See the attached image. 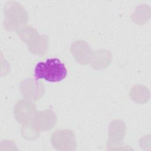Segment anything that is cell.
Masks as SVG:
<instances>
[{
    "mask_svg": "<svg viewBox=\"0 0 151 151\" xmlns=\"http://www.w3.org/2000/svg\"><path fill=\"white\" fill-rule=\"evenodd\" d=\"M21 92L25 100L35 101L44 93V86L41 82L31 78L26 79L21 84Z\"/></svg>",
    "mask_w": 151,
    "mask_h": 151,
    "instance_id": "cell-5",
    "label": "cell"
},
{
    "mask_svg": "<svg viewBox=\"0 0 151 151\" xmlns=\"http://www.w3.org/2000/svg\"><path fill=\"white\" fill-rule=\"evenodd\" d=\"M51 142L58 150H74L77 147L75 134L70 129L54 131L51 136Z\"/></svg>",
    "mask_w": 151,
    "mask_h": 151,
    "instance_id": "cell-4",
    "label": "cell"
},
{
    "mask_svg": "<svg viewBox=\"0 0 151 151\" xmlns=\"http://www.w3.org/2000/svg\"><path fill=\"white\" fill-rule=\"evenodd\" d=\"M70 51L75 60L81 64H88L94 53L88 44L83 40L74 42L70 48Z\"/></svg>",
    "mask_w": 151,
    "mask_h": 151,
    "instance_id": "cell-6",
    "label": "cell"
},
{
    "mask_svg": "<svg viewBox=\"0 0 151 151\" xmlns=\"http://www.w3.org/2000/svg\"><path fill=\"white\" fill-rule=\"evenodd\" d=\"M37 114L35 104L25 99L19 100L14 108V116L15 119L22 125V127H37Z\"/></svg>",
    "mask_w": 151,
    "mask_h": 151,
    "instance_id": "cell-3",
    "label": "cell"
},
{
    "mask_svg": "<svg viewBox=\"0 0 151 151\" xmlns=\"http://www.w3.org/2000/svg\"><path fill=\"white\" fill-rule=\"evenodd\" d=\"M4 26L7 31L18 30L27 23L28 15L22 5L15 1H8L4 6Z\"/></svg>",
    "mask_w": 151,
    "mask_h": 151,
    "instance_id": "cell-2",
    "label": "cell"
},
{
    "mask_svg": "<svg viewBox=\"0 0 151 151\" xmlns=\"http://www.w3.org/2000/svg\"><path fill=\"white\" fill-rule=\"evenodd\" d=\"M57 117L55 113L51 110H45L37 112L36 124L42 130H49L55 124Z\"/></svg>",
    "mask_w": 151,
    "mask_h": 151,
    "instance_id": "cell-8",
    "label": "cell"
},
{
    "mask_svg": "<svg viewBox=\"0 0 151 151\" xmlns=\"http://www.w3.org/2000/svg\"><path fill=\"white\" fill-rule=\"evenodd\" d=\"M27 46L32 53L36 55H43L48 51V37L38 34L32 39Z\"/></svg>",
    "mask_w": 151,
    "mask_h": 151,
    "instance_id": "cell-9",
    "label": "cell"
},
{
    "mask_svg": "<svg viewBox=\"0 0 151 151\" xmlns=\"http://www.w3.org/2000/svg\"><path fill=\"white\" fill-rule=\"evenodd\" d=\"M126 133V126L120 120L112 121L110 124L109 139L107 145H119L123 140Z\"/></svg>",
    "mask_w": 151,
    "mask_h": 151,
    "instance_id": "cell-7",
    "label": "cell"
},
{
    "mask_svg": "<svg viewBox=\"0 0 151 151\" xmlns=\"http://www.w3.org/2000/svg\"><path fill=\"white\" fill-rule=\"evenodd\" d=\"M67 74V70L64 64L56 58L47 59L45 62H39L34 69L36 79L44 78L52 83L62 81Z\"/></svg>",
    "mask_w": 151,
    "mask_h": 151,
    "instance_id": "cell-1",
    "label": "cell"
}]
</instances>
